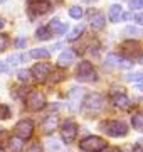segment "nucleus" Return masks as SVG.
<instances>
[{
	"label": "nucleus",
	"mask_w": 143,
	"mask_h": 152,
	"mask_svg": "<svg viewBox=\"0 0 143 152\" xmlns=\"http://www.w3.org/2000/svg\"><path fill=\"white\" fill-rule=\"evenodd\" d=\"M99 129L108 134L110 137H126L128 135V127L125 122H121V120H108V122H101L99 124Z\"/></svg>",
	"instance_id": "nucleus-1"
},
{
	"label": "nucleus",
	"mask_w": 143,
	"mask_h": 152,
	"mask_svg": "<svg viewBox=\"0 0 143 152\" xmlns=\"http://www.w3.org/2000/svg\"><path fill=\"white\" fill-rule=\"evenodd\" d=\"M46 96L44 93L37 91V90H32V91L27 93V96H25V108L29 112H39V110H42L46 107Z\"/></svg>",
	"instance_id": "nucleus-2"
},
{
	"label": "nucleus",
	"mask_w": 143,
	"mask_h": 152,
	"mask_svg": "<svg viewBox=\"0 0 143 152\" xmlns=\"http://www.w3.org/2000/svg\"><path fill=\"white\" fill-rule=\"evenodd\" d=\"M79 147L86 152H101L103 149H106V140L101 139V137H96V135H89L86 139L79 142Z\"/></svg>",
	"instance_id": "nucleus-3"
},
{
	"label": "nucleus",
	"mask_w": 143,
	"mask_h": 152,
	"mask_svg": "<svg viewBox=\"0 0 143 152\" xmlns=\"http://www.w3.org/2000/svg\"><path fill=\"white\" fill-rule=\"evenodd\" d=\"M14 132H15V137L22 139V140H27L34 132V124L29 118H22V120H19V122L15 124Z\"/></svg>",
	"instance_id": "nucleus-4"
},
{
	"label": "nucleus",
	"mask_w": 143,
	"mask_h": 152,
	"mask_svg": "<svg viewBox=\"0 0 143 152\" xmlns=\"http://www.w3.org/2000/svg\"><path fill=\"white\" fill-rule=\"evenodd\" d=\"M77 80L79 81H96V71L93 69V64L88 61H83L77 66Z\"/></svg>",
	"instance_id": "nucleus-5"
},
{
	"label": "nucleus",
	"mask_w": 143,
	"mask_h": 152,
	"mask_svg": "<svg viewBox=\"0 0 143 152\" xmlns=\"http://www.w3.org/2000/svg\"><path fill=\"white\" fill-rule=\"evenodd\" d=\"M83 103H84V108L88 110V112L96 113V112H101V110L105 108V98L101 96V95H98V93H93V95H89L84 100Z\"/></svg>",
	"instance_id": "nucleus-6"
},
{
	"label": "nucleus",
	"mask_w": 143,
	"mask_h": 152,
	"mask_svg": "<svg viewBox=\"0 0 143 152\" xmlns=\"http://www.w3.org/2000/svg\"><path fill=\"white\" fill-rule=\"evenodd\" d=\"M61 134H62V140L66 144H72L76 140V135H77V124L76 122H66L62 125Z\"/></svg>",
	"instance_id": "nucleus-7"
},
{
	"label": "nucleus",
	"mask_w": 143,
	"mask_h": 152,
	"mask_svg": "<svg viewBox=\"0 0 143 152\" xmlns=\"http://www.w3.org/2000/svg\"><path fill=\"white\" fill-rule=\"evenodd\" d=\"M67 98H69V103H71L72 108L77 110L84 102V90L83 88H72L67 95Z\"/></svg>",
	"instance_id": "nucleus-8"
},
{
	"label": "nucleus",
	"mask_w": 143,
	"mask_h": 152,
	"mask_svg": "<svg viewBox=\"0 0 143 152\" xmlns=\"http://www.w3.org/2000/svg\"><path fill=\"white\" fill-rule=\"evenodd\" d=\"M30 73L35 76V80H39V81H46V78L51 75V66L46 64V63H37V64L32 68Z\"/></svg>",
	"instance_id": "nucleus-9"
},
{
	"label": "nucleus",
	"mask_w": 143,
	"mask_h": 152,
	"mask_svg": "<svg viewBox=\"0 0 143 152\" xmlns=\"http://www.w3.org/2000/svg\"><path fill=\"white\" fill-rule=\"evenodd\" d=\"M57 127H59V117L57 115H49V117H46L44 124H42V130L46 134H52L54 130H57Z\"/></svg>",
	"instance_id": "nucleus-10"
},
{
	"label": "nucleus",
	"mask_w": 143,
	"mask_h": 152,
	"mask_svg": "<svg viewBox=\"0 0 143 152\" xmlns=\"http://www.w3.org/2000/svg\"><path fill=\"white\" fill-rule=\"evenodd\" d=\"M29 9H30V12H32L34 15H42V14H46V12H49L51 4L47 2V0H39V2L30 4Z\"/></svg>",
	"instance_id": "nucleus-11"
},
{
	"label": "nucleus",
	"mask_w": 143,
	"mask_h": 152,
	"mask_svg": "<svg viewBox=\"0 0 143 152\" xmlns=\"http://www.w3.org/2000/svg\"><path fill=\"white\" fill-rule=\"evenodd\" d=\"M74 59H76V53L66 49V51L61 53V56L57 58V64H59V68H67L71 63H74Z\"/></svg>",
	"instance_id": "nucleus-12"
},
{
	"label": "nucleus",
	"mask_w": 143,
	"mask_h": 152,
	"mask_svg": "<svg viewBox=\"0 0 143 152\" xmlns=\"http://www.w3.org/2000/svg\"><path fill=\"white\" fill-rule=\"evenodd\" d=\"M89 24H91V27L94 31H101L106 26V19L101 12H94L93 15H91V19H89Z\"/></svg>",
	"instance_id": "nucleus-13"
},
{
	"label": "nucleus",
	"mask_w": 143,
	"mask_h": 152,
	"mask_svg": "<svg viewBox=\"0 0 143 152\" xmlns=\"http://www.w3.org/2000/svg\"><path fill=\"white\" fill-rule=\"evenodd\" d=\"M113 103H115L116 108L120 110H130L131 108V102H130V98L126 96V95H116V96H113Z\"/></svg>",
	"instance_id": "nucleus-14"
},
{
	"label": "nucleus",
	"mask_w": 143,
	"mask_h": 152,
	"mask_svg": "<svg viewBox=\"0 0 143 152\" xmlns=\"http://www.w3.org/2000/svg\"><path fill=\"white\" fill-rule=\"evenodd\" d=\"M51 31V34H56V36H61V34H64L67 31V24H64V22H61L59 19H54V20H51L49 27H47Z\"/></svg>",
	"instance_id": "nucleus-15"
},
{
	"label": "nucleus",
	"mask_w": 143,
	"mask_h": 152,
	"mask_svg": "<svg viewBox=\"0 0 143 152\" xmlns=\"http://www.w3.org/2000/svg\"><path fill=\"white\" fill-rule=\"evenodd\" d=\"M110 20L111 22H118L120 20V17L123 15V7L121 5H118V4H115V5H111V9H110Z\"/></svg>",
	"instance_id": "nucleus-16"
},
{
	"label": "nucleus",
	"mask_w": 143,
	"mask_h": 152,
	"mask_svg": "<svg viewBox=\"0 0 143 152\" xmlns=\"http://www.w3.org/2000/svg\"><path fill=\"white\" fill-rule=\"evenodd\" d=\"M30 56H32L34 59H49L51 53L46 48H37V49H32L30 51Z\"/></svg>",
	"instance_id": "nucleus-17"
},
{
	"label": "nucleus",
	"mask_w": 143,
	"mask_h": 152,
	"mask_svg": "<svg viewBox=\"0 0 143 152\" xmlns=\"http://www.w3.org/2000/svg\"><path fill=\"white\" fill-rule=\"evenodd\" d=\"M9 147H10V152H22L24 149V140L22 139H19V137H14L10 140H9Z\"/></svg>",
	"instance_id": "nucleus-18"
},
{
	"label": "nucleus",
	"mask_w": 143,
	"mask_h": 152,
	"mask_svg": "<svg viewBox=\"0 0 143 152\" xmlns=\"http://www.w3.org/2000/svg\"><path fill=\"white\" fill-rule=\"evenodd\" d=\"M121 48L125 49V54H136L138 49H140V44H138V42H131V41H126Z\"/></svg>",
	"instance_id": "nucleus-19"
},
{
	"label": "nucleus",
	"mask_w": 143,
	"mask_h": 152,
	"mask_svg": "<svg viewBox=\"0 0 143 152\" xmlns=\"http://www.w3.org/2000/svg\"><path fill=\"white\" fill-rule=\"evenodd\" d=\"M131 125L133 129L138 132H143V113H136L131 117Z\"/></svg>",
	"instance_id": "nucleus-20"
},
{
	"label": "nucleus",
	"mask_w": 143,
	"mask_h": 152,
	"mask_svg": "<svg viewBox=\"0 0 143 152\" xmlns=\"http://www.w3.org/2000/svg\"><path fill=\"white\" fill-rule=\"evenodd\" d=\"M51 36H52V34H51V31L47 27H39L37 32H35V37L40 39V41H47Z\"/></svg>",
	"instance_id": "nucleus-21"
},
{
	"label": "nucleus",
	"mask_w": 143,
	"mask_h": 152,
	"mask_svg": "<svg viewBox=\"0 0 143 152\" xmlns=\"http://www.w3.org/2000/svg\"><path fill=\"white\" fill-rule=\"evenodd\" d=\"M69 15H71L72 19H77V20H79V19L84 15V10L81 9V7L74 5V7H71V9H69Z\"/></svg>",
	"instance_id": "nucleus-22"
},
{
	"label": "nucleus",
	"mask_w": 143,
	"mask_h": 152,
	"mask_svg": "<svg viewBox=\"0 0 143 152\" xmlns=\"http://www.w3.org/2000/svg\"><path fill=\"white\" fill-rule=\"evenodd\" d=\"M22 59H24L22 54H10V56H9V59H7V63L12 64V66H17V64H20V63H22Z\"/></svg>",
	"instance_id": "nucleus-23"
},
{
	"label": "nucleus",
	"mask_w": 143,
	"mask_h": 152,
	"mask_svg": "<svg viewBox=\"0 0 143 152\" xmlns=\"http://www.w3.org/2000/svg\"><path fill=\"white\" fill-rule=\"evenodd\" d=\"M81 34H83V26H79V27L74 29V31H72L69 36H67V41H69V42H72V41H76V39L81 36Z\"/></svg>",
	"instance_id": "nucleus-24"
},
{
	"label": "nucleus",
	"mask_w": 143,
	"mask_h": 152,
	"mask_svg": "<svg viewBox=\"0 0 143 152\" xmlns=\"http://www.w3.org/2000/svg\"><path fill=\"white\" fill-rule=\"evenodd\" d=\"M125 34H128V36H143V31L138 27H133V26H128L125 29Z\"/></svg>",
	"instance_id": "nucleus-25"
},
{
	"label": "nucleus",
	"mask_w": 143,
	"mask_h": 152,
	"mask_svg": "<svg viewBox=\"0 0 143 152\" xmlns=\"http://www.w3.org/2000/svg\"><path fill=\"white\" fill-rule=\"evenodd\" d=\"M9 140H10V134L7 130H0V149L5 144H9Z\"/></svg>",
	"instance_id": "nucleus-26"
},
{
	"label": "nucleus",
	"mask_w": 143,
	"mask_h": 152,
	"mask_svg": "<svg viewBox=\"0 0 143 152\" xmlns=\"http://www.w3.org/2000/svg\"><path fill=\"white\" fill-rule=\"evenodd\" d=\"M126 80L128 81H131V83H142L143 81V73H133V75H130V76H126Z\"/></svg>",
	"instance_id": "nucleus-27"
},
{
	"label": "nucleus",
	"mask_w": 143,
	"mask_h": 152,
	"mask_svg": "<svg viewBox=\"0 0 143 152\" xmlns=\"http://www.w3.org/2000/svg\"><path fill=\"white\" fill-rule=\"evenodd\" d=\"M118 63H120V58L116 54H108L106 56V64L108 66H118Z\"/></svg>",
	"instance_id": "nucleus-28"
},
{
	"label": "nucleus",
	"mask_w": 143,
	"mask_h": 152,
	"mask_svg": "<svg viewBox=\"0 0 143 152\" xmlns=\"http://www.w3.org/2000/svg\"><path fill=\"white\" fill-rule=\"evenodd\" d=\"M9 117H10V108H9L7 105H2V103H0V120L9 118Z\"/></svg>",
	"instance_id": "nucleus-29"
},
{
	"label": "nucleus",
	"mask_w": 143,
	"mask_h": 152,
	"mask_svg": "<svg viewBox=\"0 0 143 152\" xmlns=\"http://www.w3.org/2000/svg\"><path fill=\"white\" fill-rule=\"evenodd\" d=\"M17 76H19V80H20V81H25V83H27L29 80H30V71L20 69L19 73H17Z\"/></svg>",
	"instance_id": "nucleus-30"
},
{
	"label": "nucleus",
	"mask_w": 143,
	"mask_h": 152,
	"mask_svg": "<svg viewBox=\"0 0 143 152\" xmlns=\"http://www.w3.org/2000/svg\"><path fill=\"white\" fill-rule=\"evenodd\" d=\"M118 66H120V68H133V63L130 59H121V58H120Z\"/></svg>",
	"instance_id": "nucleus-31"
},
{
	"label": "nucleus",
	"mask_w": 143,
	"mask_h": 152,
	"mask_svg": "<svg viewBox=\"0 0 143 152\" xmlns=\"http://www.w3.org/2000/svg\"><path fill=\"white\" fill-rule=\"evenodd\" d=\"M130 7L131 9H143V0H131Z\"/></svg>",
	"instance_id": "nucleus-32"
},
{
	"label": "nucleus",
	"mask_w": 143,
	"mask_h": 152,
	"mask_svg": "<svg viewBox=\"0 0 143 152\" xmlns=\"http://www.w3.org/2000/svg\"><path fill=\"white\" fill-rule=\"evenodd\" d=\"M7 44H9V39H7L5 36H0V51H5Z\"/></svg>",
	"instance_id": "nucleus-33"
},
{
	"label": "nucleus",
	"mask_w": 143,
	"mask_h": 152,
	"mask_svg": "<svg viewBox=\"0 0 143 152\" xmlns=\"http://www.w3.org/2000/svg\"><path fill=\"white\" fill-rule=\"evenodd\" d=\"M135 20H136L140 26H143V12H140V14H135Z\"/></svg>",
	"instance_id": "nucleus-34"
},
{
	"label": "nucleus",
	"mask_w": 143,
	"mask_h": 152,
	"mask_svg": "<svg viewBox=\"0 0 143 152\" xmlns=\"http://www.w3.org/2000/svg\"><path fill=\"white\" fill-rule=\"evenodd\" d=\"M27 152H42V147L39 145V144H35V145H32Z\"/></svg>",
	"instance_id": "nucleus-35"
},
{
	"label": "nucleus",
	"mask_w": 143,
	"mask_h": 152,
	"mask_svg": "<svg viewBox=\"0 0 143 152\" xmlns=\"http://www.w3.org/2000/svg\"><path fill=\"white\" fill-rule=\"evenodd\" d=\"M25 44H27V41L25 39H17V48H25Z\"/></svg>",
	"instance_id": "nucleus-36"
},
{
	"label": "nucleus",
	"mask_w": 143,
	"mask_h": 152,
	"mask_svg": "<svg viewBox=\"0 0 143 152\" xmlns=\"http://www.w3.org/2000/svg\"><path fill=\"white\" fill-rule=\"evenodd\" d=\"M7 71V64L5 63H0V73H5Z\"/></svg>",
	"instance_id": "nucleus-37"
},
{
	"label": "nucleus",
	"mask_w": 143,
	"mask_h": 152,
	"mask_svg": "<svg viewBox=\"0 0 143 152\" xmlns=\"http://www.w3.org/2000/svg\"><path fill=\"white\" fill-rule=\"evenodd\" d=\"M101 152H120V149H108V147H106V149H103Z\"/></svg>",
	"instance_id": "nucleus-38"
},
{
	"label": "nucleus",
	"mask_w": 143,
	"mask_h": 152,
	"mask_svg": "<svg viewBox=\"0 0 143 152\" xmlns=\"http://www.w3.org/2000/svg\"><path fill=\"white\" fill-rule=\"evenodd\" d=\"M135 86H136V90H140V91H143V81H142V83H136Z\"/></svg>",
	"instance_id": "nucleus-39"
},
{
	"label": "nucleus",
	"mask_w": 143,
	"mask_h": 152,
	"mask_svg": "<svg viewBox=\"0 0 143 152\" xmlns=\"http://www.w3.org/2000/svg\"><path fill=\"white\" fill-rule=\"evenodd\" d=\"M4 26H5V20H4V19H0V29L4 27Z\"/></svg>",
	"instance_id": "nucleus-40"
},
{
	"label": "nucleus",
	"mask_w": 143,
	"mask_h": 152,
	"mask_svg": "<svg viewBox=\"0 0 143 152\" xmlns=\"http://www.w3.org/2000/svg\"><path fill=\"white\" fill-rule=\"evenodd\" d=\"M140 63H143V54H142V58H140Z\"/></svg>",
	"instance_id": "nucleus-41"
},
{
	"label": "nucleus",
	"mask_w": 143,
	"mask_h": 152,
	"mask_svg": "<svg viewBox=\"0 0 143 152\" xmlns=\"http://www.w3.org/2000/svg\"><path fill=\"white\" fill-rule=\"evenodd\" d=\"M2 2H5V0H0V4H2Z\"/></svg>",
	"instance_id": "nucleus-42"
},
{
	"label": "nucleus",
	"mask_w": 143,
	"mask_h": 152,
	"mask_svg": "<svg viewBox=\"0 0 143 152\" xmlns=\"http://www.w3.org/2000/svg\"><path fill=\"white\" fill-rule=\"evenodd\" d=\"M0 152H4V149H0Z\"/></svg>",
	"instance_id": "nucleus-43"
}]
</instances>
